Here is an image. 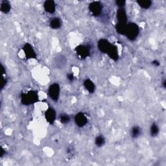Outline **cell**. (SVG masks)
Listing matches in <instances>:
<instances>
[{
  "instance_id": "cell-1",
  "label": "cell",
  "mask_w": 166,
  "mask_h": 166,
  "mask_svg": "<svg viewBox=\"0 0 166 166\" xmlns=\"http://www.w3.org/2000/svg\"><path fill=\"white\" fill-rule=\"evenodd\" d=\"M38 101V95L36 91L31 90L21 95V102L24 105H33Z\"/></svg>"
},
{
  "instance_id": "cell-2",
  "label": "cell",
  "mask_w": 166,
  "mask_h": 166,
  "mask_svg": "<svg viewBox=\"0 0 166 166\" xmlns=\"http://www.w3.org/2000/svg\"><path fill=\"white\" fill-rule=\"evenodd\" d=\"M140 33V29L138 25L135 23H129L127 24L124 35L130 40H134Z\"/></svg>"
},
{
  "instance_id": "cell-3",
  "label": "cell",
  "mask_w": 166,
  "mask_h": 166,
  "mask_svg": "<svg viewBox=\"0 0 166 166\" xmlns=\"http://www.w3.org/2000/svg\"><path fill=\"white\" fill-rule=\"evenodd\" d=\"M75 53L80 59H85L90 55V47L86 45H79L76 47Z\"/></svg>"
},
{
  "instance_id": "cell-4",
  "label": "cell",
  "mask_w": 166,
  "mask_h": 166,
  "mask_svg": "<svg viewBox=\"0 0 166 166\" xmlns=\"http://www.w3.org/2000/svg\"><path fill=\"white\" fill-rule=\"evenodd\" d=\"M60 91V88L59 85L58 83H54V84L51 85L50 86L49 90H48V94H49L50 98L53 101L57 102L59 98Z\"/></svg>"
},
{
  "instance_id": "cell-5",
  "label": "cell",
  "mask_w": 166,
  "mask_h": 166,
  "mask_svg": "<svg viewBox=\"0 0 166 166\" xmlns=\"http://www.w3.org/2000/svg\"><path fill=\"white\" fill-rule=\"evenodd\" d=\"M103 5L100 2H93L89 5V10L94 16H99L103 11Z\"/></svg>"
},
{
  "instance_id": "cell-6",
  "label": "cell",
  "mask_w": 166,
  "mask_h": 166,
  "mask_svg": "<svg viewBox=\"0 0 166 166\" xmlns=\"http://www.w3.org/2000/svg\"><path fill=\"white\" fill-rule=\"evenodd\" d=\"M112 46V44H110L109 42L106 39H100L98 42V49L103 53H108L109 50Z\"/></svg>"
},
{
  "instance_id": "cell-7",
  "label": "cell",
  "mask_w": 166,
  "mask_h": 166,
  "mask_svg": "<svg viewBox=\"0 0 166 166\" xmlns=\"http://www.w3.org/2000/svg\"><path fill=\"white\" fill-rule=\"evenodd\" d=\"M75 122L79 127H85L88 123L87 117L82 112H79L75 116Z\"/></svg>"
},
{
  "instance_id": "cell-8",
  "label": "cell",
  "mask_w": 166,
  "mask_h": 166,
  "mask_svg": "<svg viewBox=\"0 0 166 166\" xmlns=\"http://www.w3.org/2000/svg\"><path fill=\"white\" fill-rule=\"evenodd\" d=\"M23 50L24 52V54L25 55V57L28 59H35L37 57V54L34 51L33 47L32 46L28 43H27L24 45Z\"/></svg>"
},
{
  "instance_id": "cell-9",
  "label": "cell",
  "mask_w": 166,
  "mask_h": 166,
  "mask_svg": "<svg viewBox=\"0 0 166 166\" xmlns=\"http://www.w3.org/2000/svg\"><path fill=\"white\" fill-rule=\"evenodd\" d=\"M45 117L48 123L53 124L56 120V112L53 108H49L45 112Z\"/></svg>"
},
{
  "instance_id": "cell-10",
  "label": "cell",
  "mask_w": 166,
  "mask_h": 166,
  "mask_svg": "<svg viewBox=\"0 0 166 166\" xmlns=\"http://www.w3.org/2000/svg\"><path fill=\"white\" fill-rule=\"evenodd\" d=\"M117 20L118 21V23L127 24V15L125 9L124 8H119L117 9L116 14Z\"/></svg>"
},
{
  "instance_id": "cell-11",
  "label": "cell",
  "mask_w": 166,
  "mask_h": 166,
  "mask_svg": "<svg viewBox=\"0 0 166 166\" xmlns=\"http://www.w3.org/2000/svg\"><path fill=\"white\" fill-rule=\"evenodd\" d=\"M44 7L45 11L50 14H53L56 10V5H55V2L51 1V0L46 1L44 4Z\"/></svg>"
},
{
  "instance_id": "cell-12",
  "label": "cell",
  "mask_w": 166,
  "mask_h": 166,
  "mask_svg": "<svg viewBox=\"0 0 166 166\" xmlns=\"http://www.w3.org/2000/svg\"><path fill=\"white\" fill-rule=\"evenodd\" d=\"M108 55L110 57V59H112V60L116 61L118 60L119 59V53H118V49L116 46H114L112 44L111 47L109 50L108 52Z\"/></svg>"
},
{
  "instance_id": "cell-13",
  "label": "cell",
  "mask_w": 166,
  "mask_h": 166,
  "mask_svg": "<svg viewBox=\"0 0 166 166\" xmlns=\"http://www.w3.org/2000/svg\"><path fill=\"white\" fill-rule=\"evenodd\" d=\"M55 64L59 68H64L66 64V59L64 55H60L55 59Z\"/></svg>"
},
{
  "instance_id": "cell-14",
  "label": "cell",
  "mask_w": 166,
  "mask_h": 166,
  "mask_svg": "<svg viewBox=\"0 0 166 166\" xmlns=\"http://www.w3.org/2000/svg\"><path fill=\"white\" fill-rule=\"evenodd\" d=\"M84 86L86 89V90H88V92L90 94H93L95 92V85L90 79H87L84 81Z\"/></svg>"
},
{
  "instance_id": "cell-15",
  "label": "cell",
  "mask_w": 166,
  "mask_h": 166,
  "mask_svg": "<svg viewBox=\"0 0 166 166\" xmlns=\"http://www.w3.org/2000/svg\"><path fill=\"white\" fill-rule=\"evenodd\" d=\"M61 20L59 18H54L50 21V25L53 29H58L61 27Z\"/></svg>"
},
{
  "instance_id": "cell-16",
  "label": "cell",
  "mask_w": 166,
  "mask_h": 166,
  "mask_svg": "<svg viewBox=\"0 0 166 166\" xmlns=\"http://www.w3.org/2000/svg\"><path fill=\"white\" fill-rule=\"evenodd\" d=\"M11 9V6L10 3L8 2L3 1L1 3V5H0V9L1 11L5 14H7L10 12Z\"/></svg>"
},
{
  "instance_id": "cell-17",
  "label": "cell",
  "mask_w": 166,
  "mask_h": 166,
  "mask_svg": "<svg viewBox=\"0 0 166 166\" xmlns=\"http://www.w3.org/2000/svg\"><path fill=\"white\" fill-rule=\"evenodd\" d=\"M137 3L140 7L144 9H148L152 5V2L149 0H138L137 1Z\"/></svg>"
},
{
  "instance_id": "cell-18",
  "label": "cell",
  "mask_w": 166,
  "mask_h": 166,
  "mask_svg": "<svg viewBox=\"0 0 166 166\" xmlns=\"http://www.w3.org/2000/svg\"><path fill=\"white\" fill-rule=\"evenodd\" d=\"M127 24H122V23H117L116 25V29L117 33H119L121 35H124L126 30Z\"/></svg>"
},
{
  "instance_id": "cell-19",
  "label": "cell",
  "mask_w": 166,
  "mask_h": 166,
  "mask_svg": "<svg viewBox=\"0 0 166 166\" xmlns=\"http://www.w3.org/2000/svg\"><path fill=\"white\" fill-rule=\"evenodd\" d=\"M95 143L97 146L101 147L105 143V139L103 136H98L95 138Z\"/></svg>"
},
{
  "instance_id": "cell-20",
  "label": "cell",
  "mask_w": 166,
  "mask_h": 166,
  "mask_svg": "<svg viewBox=\"0 0 166 166\" xmlns=\"http://www.w3.org/2000/svg\"><path fill=\"white\" fill-rule=\"evenodd\" d=\"M140 134H141V129L138 126H134L132 129V130H131V135H132V137L134 138H136L138 137H139Z\"/></svg>"
},
{
  "instance_id": "cell-21",
  "label": "cell",
  "mask_w": 166,
  "mask_h": 166,
  "mask_svg": "<svg viewBox=\"0 0 166 166\" xmlns=\"http://www.w3.org/2000/svg\"><path fill=\"white\" fill-rule=\"evenodd\" d=\"M150 133L152 136H156L158 135L159 133V128L156 123H154L152 124V125L151 127V130H150Z\"/></svg>"
},
{
  "instance_id": "cell-22",
  "label": "cell",
  "mask_w": 166,
  "mask_h": 166,
  "mask_svg": "<svg viewBox=\"0 0 166 166\" xmlns=\"http://www.w3.org/2000/svg\"><path fill=\"white\" fill-rule=\"evenodd\" d=\"M60 121L62 124H68L70 121V117L68 115L63 114L60 116Z\"/></svg>"
},
{
  "instance_id": "cell-23",
  "label": "cell",
  "mask_w": 166,
  "mask_h": 166,
  "mask_svg": "<svg viewBox=\"0 0 166 166\" xmlns=\"http://www.w3.org/2000/svg\"><path fill=\"white\" fill-rule=\"evenodd\" d=\"M116 3L119 7V8H123L125 6L126 2L122 1V0H117V1H116Z\"/></svg>"
},
{
  "instance_id": "cell-24",
  "label": "cell",
  "mask_w": 166,
  "mask_h": 166,
  "mask_svg": "<svg viewBox=\"0 0 166 166\" xmlns=\"http://www.w3.org/2000/svg\"><path fill=\"white\" fill-rule=\"evenodd\" d=\"M67 79L70 81H73L74 80V75L73 73H68L67 75Z\"/></svg>"
},
{
  "instance_id": "cell-25",
  "label": "cell",
  "mask_w": 166,
  "mask_h": 166,
  "mask_svg": "<svg viewBox=\"0 0 166 166\" xmlns=\"http://www.w3.org/2000/svg\"><path fill=\"white\" fill-rule=\"evenodd\" d=\"M7 83V80L3 77L2 78V89H3V88L5 86V85Z\"/></svg>"
},
{
  "instance_id": "cell-26",
  "label": "cell",
  "mask_w": 166,
  "mask_h": 166,
  "mask_svg": "<svg viewBox=\"0 0 166 166\" xmlns=\"http://www.w3.org/2000/svg\"><path fill=\"white\" fill-rule=\"evenodd\" d=\"M152 64H153L154 66H155L156 67H157V66H160V62H159L158 61H157V60H154V61H153V62H152Z\"/></svg>"
},
{
  "instance_id": "cell-27",
  "label": "cell",
  "mask_w": 166,
  "mask_h": 166,
  "mask_svg": "<svg viewBox=\"0 0 166 166\" xmlns=\"http://www.w3.org/2000/svg\"><path fill=\"white\" fill-rule=\"evenodd\" d=\"M162 84H163V85H164V88H165V80H164Z\"/></svg>"
}]
</instances>
